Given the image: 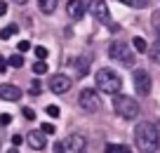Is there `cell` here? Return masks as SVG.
I'll list each match as a JSON object with an SVG mask.
<instances>
[{
	"label": "cell",
	"instance_id": "cell-1",
	"mask_svg": "<svg viewBox=\"0 0 160 153\" xmlns=\"http://www.w3.org/2000/svg\"><path fill=\"white\" fill-rule=\"evenodd\" d=\"M134 144L141 153H155L158 151L160 148V134L155 130V125L148 123V120H141L134 130Z\"/></svg>",
	"mask_w": 160,
	"mask_h": 153
},
{
	"label": "cell",
	"instance_id": "cell-2",
	"mask_svg": "<svg viewBox=\"0 0 160 153\" xmlns=\"http://www.w3.org/2000/svg\"><path fill=\"white\" fill-rule=\"evenodd\" d=\"M94 83L99 87V92H106V94H118L122 87V78L113 69H99L94 75Z\"/></svg>",
	"mask_w": 160,
	"mask_h": 153
},
{
	"label": "cell",
	"instance_id": "cell-3",
	"mask_svg": "<svg viewBox=\"0 0 160 153\" xmlns=\"http://www.w3.org/2000/svg\"><path fill=\"white\" fill-rule=\"evenodd\" d=\"M113 109L118 111L120 118H125V120H134L137 115H139V104H137V99L127 97V94H118V97L113 99Z\"/></svg>",
	"mask_w": 160,
	"mask_h": 153
},
{
	"label": "cell",
	"instance_id": "cell-4",
	"mask_svg": "<svg viewBox=\"0 0 160 153\" xmlns=\"http://www.w3.org/2000/svg\"><path fill=\"white\" fill-rule=\"evenodd\" d=\"M82 151H85V137H80V134H71L64 141L54 144V153H82Z\"/></svg>",
	"mask_w": 160,
	"mask_h": 153
},
{
	"label": "cell",
	"instance_id": "cell-5",
	"mask_svg": "<svg viewBox=\"0 0 160 153\" xmlns=\"http://www.w3.org/2000/svg\"><path fill=\"white\" fill-rule=\"evenodd\" d=\"M78 104H80V109H82V111L94 113V111H99L101 99H99V94H97V89H80Z\"/></svg>",
	"mask_w": 160,
	"mask_h": 153
},
{
	"label": "cell",
	"instance_id": "cell-6",
	"mask_svg": "<svg viewBox=\"0 0 160 153\" xmlns=\"http://www.w3.org/2000/svg\"><path fill=\"white\" fill-rule=\"evenodd\" d=\"M108 57L113 61H120V64H125V66H132V52L127 49L125 43H111Z\"/></svg>",
	"mask_w": 160,
	"mask_h": 153
},
{
	"label": "cell",
	"instance_id": "cell-7",
	"mask_svg": "<svg viewBox=\"0 0 160 153\" xmlns=\"http://www.w3.org/2000/svg\"><path fill=\"white\" fill-rule=\"evenodd\" d=\"M134 89H137L139 97H148L151 94V75H148V71H144V69L134 71Z\"/></svg>",
	"mask_w": 160,
	"mask_h": 153
},
{
	"label": "cell",
	"instance_id": "cell-8",
	"mask_svg": "<svg viewBox=\"0 0 160 153\" xmlns=\"http://www.w3.org/2000/svg\"><path fill=\"white\" fill-rule=\"evenodd\" d=\"M90 14L94 17L97 21H108L111 19V12H108V5H106L104 0H90V5H87Z\"/></svg>",
	"mask_w": 160,
	"mask_h": 153
},
{
	"label": "cell",
	"instance_id": "cell-9",
	"mask_svg": "<svg viewBox=\"0 0 160 153\" xmlns=\"http://www.w3.org/2000/svg\"><path fill=\"white\" fill-rule=\"evenodd\" d=\"M71 85H73V83H71V78H68V75H64V73H54V75L50 78V89H52L54 94L68 92Z\"/></svg>",
	"mask_w": 160,
	"mask_h": 153
},
{
	"label": "cell",
	"instance_id": "cell-10",
	"mask_svg": "<svg viewBox=\"0 0 160 153\" xmlns=\"http://www.w3.org/2000/svg\"><path fill=\"white\" fill-rule=\"evenodd\" d=\"M85 12H87L85 0H68V3H66V14H68L71 19H82Z\"/></svg>",
	"mask_w": 160,
	"mask_h": 153
},
{
	"label": "cell",
	"instance_id": "cell-11",
	"mask_svg": "<svg viewBox=\"0 0 160 153\" xmlns=\"http://www.w3.org/2000/svg\"><path fill=\"white\" fill-rule=\"evenodd\" d=\"M0 99H5V101H19L21 99V89L17 87V85L2 83L0 85Z\"/></svg>",
	"mask_w": 160,
	"mask_h": 153
},
{
	"label": "cell",
	"instance_id": "cell-12",
	"mask_svg": "<svg viewBox=\"0 0 160 153\" xmlns=\"http://www.w3.org/2000/svg\"><path fill=\"white\" fill-rule=\"evenodd\" d=\"M26 144H28L31 148H35V151H42V148L47 146V139L42 137V132H40V130H33V132L26 134Z\"/></svg>",
	"mask_w": 160,
	"mask_h": 153
},
{
	"label": "cell",
	"instance_id": "cell-13",
	"mask_svg": "<svg viewBox=\"0 0 160 153\" xmlns=\"http://www.w3.org/2000/svg\"><path fill=\"white\" fill-rule=\"evenodd\" d=\"M75 73L82 78V75H87V71H90V57H80V59H75Z\"/></svg>",
	"mask_w": 160,
	"mask_h": 153
},
{
	"label": "cell",
	"instance_id": "cell-14",
	"mask_svg": "<svg viewBox=\"0 0 160 153\" xmlns=\"http://www.w3.org/2000/svg\"><path fill=\"white\" fill-rule=\"evenodd\" d=\"M57 5H59V0H38V10L42 14H52L57 10Z\"/></svg>",
	"mask_w": 160,
	"mask_h": 153
},
{
	"label": "cell",
	"instance_id": "cell-15",
	"mask_svg": "<svg viewBox=\"0 0 160 153\" xmlns=\"http://www.w3.org/2000/svg\"><path fill=\"white\" fill-rule=\"evenodd\" d=\"M104 151L106 153H130V148H127L125 144H106Z\"/></svg>",
	"mask_w": 160,
	"mask_h": 153
},
{
	"label": "cell",
	"instance_id": "cell-16",
	"mask_svg": "<svg viewBox=\"0 0 160 153\" xmlns=\"http://www.w3.org/2000/svg\"><path fill=\"white\" fill-rule=\"evenodd\" d=\"M17 31H19V26H17V24H10V26H5V28L0 31V38H2V40H10L12 35H17Z\"/></svg>",
	"mask_w": 160,
	"mask_h": 153
},
{
	"label": "cell",
	"instance_id": "cell-17",
	"mask_svg": "<svg viewBox=\"0 0 160 153\" xmlns=\"http://www.w3.org/2000/svg\"><path fill=\"white\" fill-rule=\"evenodd\" d=\"M132 47H134L137 52H148V45H146V40L139 38V35H134V38H132Z\"/></svg>",
	"mask_w": 160,
	"mask_h": 153
},
{
	"label": "cell",
	"instance_id": "cell-18",
	"mask_svg": "<svg viewBox=\"0 0 160 153\" xmlns=\"http://www.w3.org/2000/svg\"><path fill=\"white\" fill-rule=\"evenodd\" d=\"M148 57H151V61H153V64H160V40L148 49Z\"/></svg>",
	"mask_w": 160,
	"mask_h": 153
},
{
	"label": "cell",
	"instance_id": "cell-19",
	"mask_svg": "<svg viewBox=\"0 0 160 153\" xmlns=\"http://www.w3.org/2000/svg\"><path fill=\"white\" fill-rule=\"evenodd\" d=\"M33 73L35 75H45L47 73V64L45 61H33Z\"/></svg>",
	"mask_w": 160,
	"mask_h": 153
},
{
	"label": "cell",
	"instance_id": "cell-20",
	"mask_svg": "<svg viewBox=\"0 0 160 153\" xmlns=\"http://www.w3.org/2000/svg\"><path fill=\"white\" fill-rule=\"evenodd\" d=\"M7 64L14 66V69H21V66H24V57H21V54H12L10 59H7Z\"/></svg>",
	"mask_w": 160,
	"mask_h": 153
},
{
	"label": "cell",
	"instance_id": "cell-21",
	"mask_svg": "<svg viewBox=\"0 0 160 153\" xmlns=\"http://www.w3.org/2000/svg\"><path fill=\"white\" fill-rule=\"evenodd\" d=\"M47 54H50V52H47V47H42V45H38V47H35V57H38V61H45Z\"/></svg>",
	"mask_w": 160,
	"mask_h": 153
},
{
	"label": "cell",
	"instance_id": "cell-22",
	"mask_svg": "<svg viewBox=\"0 0 160 153\" xmlns=\"http://www.w3.org/2000/svg\"><path fill=\"white\" fill-rule=\"evenodd\" d=\"M40 132H42V134H54V125H52V123H42Z\"/></svg>",
	"mask_w": 160,
	"mask_h": 153
},
{
	"label": "cell",
	"instance_id": "cell-23",
	"mask_svg": "<svg viewBox=\"0 0 160 153\" xmlns=\"http://www.w3.org/2000/svg\"><path fill=\"white\" fill-rule=\"evenodd\" d=\"M10 123H12V115L10 113H2V115H0V125H2V127H7Z\"/></svg>",
	"mask_w": 160,
	"mask_h": 153
},
{
	"label": "cell",
	"instance_id": "cell-24",
	"mask_svg": "<svg viewBox=\"0 0 160 153\" xmlns=\"http://www.w3.org/2000/svg\"><path fill=\"white\" fill-rule=\"evenodd\" d=\"M47 115H52V118H57V115H59V106L50 104V106H47Z\"/></svg>",
	"mask_w": 160,
	"mask_h": 153
},
{
	"label": "cell",
	"instance_id": "cell-25",
	"mask_svg": "<svg viewBox=\"0 0 160 153\" xmlns=\"http://www.w3.org/2000/svg\"><path fill=\"white\" fill-rule=\"evenodd\" d=\"M21 113H24V118H26V120H33V118H35V111H33V109H28V106H26Z\"/></svg>",
	"mask_w": 160,
	"mask_h": 153
},
{
	"label": "cell",
	"instance_id": "cell-26",
	"mask_svg": "<svg viewBox=\"0 0 160 153\" xmlns=\"http://www.w3.org/2000/svg\"><path fill=\"white\" fill-rule=\"evenodd\" d=\"M17 47H19V52H28V49H31V43H28V40H21Z\"/></svg>",
	"mask_w": 160,
	"mask_h": 153
},
{
	"label": "cell",
	"instance_id": "cell-27",
	"mask_svg": "<svg viewBox=\"0 0 160 153\" xmlns=\"http://www.w3.org/2000/svg\"><path fill=\"white\" fill-rule=\"evenodd\" d=\"M12 144H14V146H21V144H24V137H21V134H14V137H12Z\"/></svg>",
	"mask_w": 160,
	"mask_h": 153
},
{
	"label": "cell",
	"instance_id": "cell-28",
	"mask_svg": "<svg viewBox=\"0 0 160 153\" xmlns=\"http://www.w3.org/2000/svg\"><path fill=\"white\" fill-rule=\"evenodd\" d=\"M31 94H40V83L38 80H33V85H31Z\"/></svg>",
	"mask_w": 160,
	"mask_h": 153
},
{
	"label": "cell",
	"instance_id": "cell-29",
	"mask_svg": "<svg viewBox=\"0 0 160 153\" xmlns=\"http://www.w3.org/2000/svg\"><path fill=\"white\" fill-rule=\"evenodd\" d=\"M5 14H7V3L0 0V17H5Z\"/></svg>",
	"mask_w": 160,
	"mask_h": 153
},
{
	"label": "cell",
	"instance_id": "cell-30",
	"mask_svg": "<svg viewBox=\"0 0 160 153\" xmlns=\"http://www.w3.org/2000/svg\"><path fill=\"white\" fill-rule=\"evenodd\" d=\"M7 66H10V64L5 61V57H0V73H5V71H7Z\"/></svg>",
	"mask_w": 160,
	"mask_h": 153
},
{
	"label": "cell",
	"instance_id": "cell-31",
	"mask_svg": "<svg viewBox=\"0 0 160 153\" xmlns=\"http://www.w3.org/2000/svg\"><path fill=\"white\" fill-rule=\"evenodd\" d=\"M146 5H148V0H134L132 7H146Z\"/></svg>",
	"mask_w": 160,
	"mask_h": 153
},
{
	"label": "cell",
	"instance_id": "cell-32",
	"mask_svg": "<svg viewBox=\"0 0 160 153\" xmlns=\"http://www.w3.org/2000/svg\"><path fill=\"white\" fill-rule=\"evenodd\" d=\"M120 3H125V5H134V0H120Z\"/></svg>",
	"mask_w": 160,
	"mask_h": 153
},
{
	"label": "cell",
	"instance_id": "cell-33",
	"mask_svg": "<svg viewBox=\"0 0 160 153\" xmlns=\"http://www.w3.org/2000/svg\"><path fill=\"white\" fill-rule=\"evenodd\" d=\"M7 153H19V151H17V146H12V148H10Z\"/></svg>",
	"mask_w": 160,
	"mask_h": 153
},
{
	"label": "cell",
	"instance_id": "cell-34",
	"mask_svg": "<svg viewBox=\"0 0 160 153\" xmlns=\"http://www.w3.org/2000/svg\"><path fill=\"white\" fill-rule=\"evenodd\" d=\"M14 3H19V5H26V3H28V0H14Z\"/></svg>",
	"mask_w": 160,
	"mask_h": 153
},
{
	"label": "cell",
	"instance_id": "cell-35",
	"mask_svg": "<svg viewBox=\"0 0 160 153\" xmlns=\"http://www.w3.org/2000/svg\"><path fill=\"white\" fill-rule=\"evenodd\" d=\"M158 40H160V26H158Z\"/></svg>",
	"mask_w": 160,
	"mask_h": 153
}]
</instances>
